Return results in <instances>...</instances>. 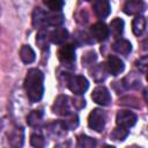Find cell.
<instances>
[{
	"mask_svg": "<svg viewBox=\"0 0 148 148\" xmlns=\"http://www.w3.org/2000/svg\"><path fill=\"white\" fill-rule=\"evenodd\" d=\"M24 90L30 102H39L44 95V74L38 68H30L24 79Z\"/></svg>",
	"mask_w": 148,
	"mask_h": 148,
	"instance_id": "6da1fadb",
	"label": "cell"
},
{
	"mask_svg": "<svg viewBox=\"0 0 148 148\" xmlns=\"http://www.w3.org/2000/svg\"><path fill=\"white\" fill-rule=\"evenodd\" d=\"M66 83L68 89L75 95H82L89 88L88 80L82 75H66Z\"/></svg>",
	"mask_w": 148,
	"mask_h": 148,
	"instance_id": "7a4b0ae2",
	"label": "cell"
},
{
	"mask_svg": "<svg viewBox=\"0 0 148 148\" xmlns=\"http://www.w3.org/2000/svg\"><path fill=\"white\" fill-rule=\"evenodd\" d=\"M105 123H106V114L102 109H94L88 117V126L96 131V132H102L105 127Z\"/></svg>",
	"mask_w": 148,
	"mask_h": 148,
	"instance_id": "3957f363",
	"label": "cell"
},
{
	"mask_svg": "<svg viewBox=\"0 0 148 148\" xmlns=\"http://www.w3.org/2000/svg\"><path fill=\"white\" fill-rule=\"evenodd\" d=\"M52 112L58 116H64L67 117L72 113L71 111V103H69V97L66 95H59L52 105Z\"/></svg>",
	"mask_w": 148,
	"mask_h": 148,
	"instance_id": "277c9868",
	"label": "cell"
},
{
	"mask_svg": "<svg viewBox=\"0 0 148 148\" xmlns=\"http://www.w3.org/2000/svg\"><path fill=\"white\" fill-rule=\"evenodd\" d=\"M136 120H138L136 114L130 110H120V111H118V113L116 116L117 126H120V127H124L127 130L130 127L134 126Z\"/></svg>",
	"mask_w": 148,
	"mask_h": 148,
	"instance_id": "5b68a950",
	"label": "cell"
},
{
	"mask_svg": "<svg viewBox=\"0 0 148 148\" xmlns=\"http://www.w3.org/2000/svg\"><path fill=\"white\" fill-rule=\"evenodd\" d=\"M58 59L65 66H72L75 61V46H73L72 44L61 46L58 51Z\"/></svg>",
	"mask_w": 148,
	"mask_h": 148,
	"instance_id": "8992f818",
	"label": "cell"
},
{
	"mask_svg": "<svg viewBox=\"0 0 148 148\" xmlns=\"http://www.w3.org/2000/svg\"><path fill=\"white\" fill-rule=\"evenodd\" d=\"M91 98L95 103H97L102 106H106L111 103V95L104 86L96 87L91 92Z\"/></svg>",
	"mask_w": 148,
	"mask_h": 148,
	"instance_id": "52a82bcc",
	"label": "cell"
},
{
	"mask_svg": "<svg viewBox=\"0 0 148 148\" xmlns=\"http://www.w3.org/2000/svg\"><path fill=\"white\" fill-rule=\"evenodd\" d=\"M147 9V3L141 0H128L125 2L123 10L127 15H136Z\"/></svg>",
	"mask_w": 148,
	"mask_h": 148,
	"instance_id": "ba28073f",
	"label": "cell"
},
{
	"mask_svg": "<svg viewBox=\"0 0 148 148\" xmlns=\"http://www.w3.org/2000/svg\"><path fill=\"white\" fill-rule=\"evenodd\" d=\"M24 142V131L22 127H14L8 134V143L10 148H22Z\"/></svg>",
	"mask_w": 148,
	"mask_h": 148,
	"instance_id": "9c48e42d",
	"label": "cell"
},
{
	"mask_svg": "<svg viewBox=\"0 0 148 148\" xmlns=\"http://www.w3.org/2000/svg\"><path fill=\"white\" fill-rule=\"evenodd\" d=\"M32 25L35 28H38L40 30L45 29L49 27V21H47V12L44 9L37 7L35 8L32 13Z\"/></svg>",
	"mask_w": 148,
	"mask_h": 148,
	"instance_id": "30bf717a",
	"label": "cell"
},
{
	"mask_svg": "<svg viewBox=\"0 0 148 148\" xmlns=\"http://www.w3.org/2000/svg\"><path fill=\"white\" fill-rule=\"evenodd\" d=\"M105 66H106V71L109 74L111 75H118L120 74L124 68H125V65L123 62V60L116 56H110L105 62Z\"/></svg>",
	"mask_w": 148,
	"mask_h": 148,
	"instance_id": "8fae6325",
	"label": "cell"
},
{
	"mask_svg": "<svg viewBox=\"0 0 148 148\" xmlns=\"http://www.w3.org/2000/svg\"><path fill=\"white\" fill-rule=\"evenodd\" d=\"M92 9H94V13L96 14V16L98 18L103 20L109 16V14L111 12V6H110V2L106 0H96L92 2Z\"/></svg>",
	"mask_w": 148,
	"mask_h": 148,
	"instance_id": "7c38bea8",
	"label": "cell"
},
{
	"mask_svg": "<svg viewBox=\"0 0 148 148\" xmlns=\"http://www.w3.org/2000/svg\"><path fill=\"white\" fill-rule=\"evenodd\" d=\"M109 28L105 25V23H103V22H97V23H95V24H92L91 25V28H90V34H91V36L96 39V40H98V42H102V40H105L106 38H108V36H109Z\"/></svg>",
	"mask_w": 148,
	"mask_h": 148,
	"instance_id": "4fadbf2b",
	"label": "cell"
},
{
	"mask_svg": "<svg viewBox=\"0 0 148 148\" xmlns=\"http://www.w3.org/2000/svg\"><path fill=\"white\" fill-rule=\"evenodd\" d=\"M67 38H68V31L62 27H58L50 32V39L53 44H62L67 40Z\"/></svg>",
	"mask_w": 148,
	"mask_h": 148,
	"instance_id": "5bb4252c",
	"label": "cell"
},
{
	"mask_svg": "<svg viewBox=\"0 0 148 148\" xmlns=\"http://www.w3.org/2000/svg\"><path fill=\"white\" fill-rule=\"evenodd\" d=\"M112 49H113L117 53H119V54L127 56V54H130V52L132 51V44H131L127 39L119 38V39H117V40L112 44Z\"/></svg>",
	"mask_w": 148,
	"mask_h": 148,
	"instance_id": "9a60e30c",
	"label": "cell"
},
{
	"mask_svg": "<svg viewBox=\"0 0 148 148\" xmlns=\"http://www.w3.org/2000/svg\"><path fill=\"white\" fill-rule=\"evenodd\" d=\"M66 126L64 125L62 120L61 121H53L47 126V131L50 133V135H52L53 138H60L66 133Z\"/></svg>",
	"mask_w": 148,
	"mask_h": 148,
	"instance_id": "2e32d148",
	"label": "cell"
},
{
	"mask_svg": "<svg viewBox=\"0 0 148 148\" xmlns=\"http://www.w3.org/2000/svg\"><path fill=\"white\" fill-rule=\"evenodd\" d=\"M20 58L24 64H31L36 59V53L29 45H23L20 50Z\"/></svg>",
	"mask_w": 148,
	"mask_h": 148,
	"instance_id": "e0dca14e",
	"label": "cell"
},
{
	"mask_svg": "<svg viewBox=\"0 0 148 148\" xmlns=\"http://www.w3.org/2000/svg\"><path fill=\"white\" fill-rule=\"evenodd\" d=\"M109 31L114 37H119L124 31V21L119 17L113 18L109 24Z\"/></svg>",
	"mask_w": 148,
	"mask_h": 148,
	"instance_id": "ac0fdd59",
	"label": "cell"
},
{
	"mask_svg": "<svg viewBox=\"0 0 148 148\" xmlns=\"http://www.w3.org/2000/svg\"><path fill=\"white\" fill-rule=\"evenodd\" d=\"M96 147V140L91 136L81 134L77 136L76 140V148H95Z\"/></svg>",
	"mask_w": 148,
	"mask_h": 148,
	"instance_id": "d6986e66",
	"label": "cell"
},
{
	"mask_svg": "<svg viewBox=\"0 0 148 148\" xmlns=\"http://www.w3.org/2000/svg\"><path fill=\"white\" fill-rule=\"evenodd\" d=\"M145 28H146V20L143 16L139 15L132 21V30L135 36H140L145 31Z\"/></svg>",
	"mask_w": 148,
	"mask_h": 148,
	"instance_id": "ffe728a7",
	"label": "cell"
},
{
	"mask_svg": "<svg viewBox=\"0 0 148 148\" xmlns=\"http://www.w3.org/2000/svg\"><path fill=\"white\" fill-rule=\"evenodd\" d=\"M49 42H51V39H50V34H47L45 30H40V31L36 35V44L38 45L39 49H42V50H47V49H49Z\"/></svg>",
	"mask_w": 148,
	"mask_h": 148,
	"instance_id": "44dd1931",
	"label": "cell"
},
{
	"mask_svg": "<svg viewBox=\"0 0 148 148\" xmlns=\"http://www.w3.org/2000/svg\"><path fill=\"white\" fill-rule=\"evenodd\" d=\"M43 116H44V113H43L42 110H34V111H31L27 116V123H28V125L29 126H32V127L39 125L40 121H42V119H43Z\"/></svg>",
	"mask_w": 148,
	"mask_h": 148,
	"instance_id": "7402d4cb",
	"label": "cell"
},
{
	"mask_svg": "<svg viewBox=\"0 0 148 148\" xmlns=\"http://www.w3.org/2000/svg\"><path fill=\"white\" fill-rule=\"evenodd\" d=\"M105 73H108L106 71V66L105 64H101V65H97L92 68L91 71V76L95 79V81L99 82V81H103L105 79Z\"/></svg>",
	"mask_w": 148,
	"mask_h": 148,
	"instance_id": "603a6c76",
	"label": "cell"
},
{
	"mask_svg": "<svg viewBox=\"0 0 148 148\" xmlns=\"http://www.w3.org/2000/svg\"><path fill=\"white\" fill-rule=\"evenodd\" d=\"M30 145L34 148H44L45 147V139L39 133H32L30 135Z\"/></svg>",
	"mask_w": 148,
	"mask_h": 148,
	"instance_id": "cb8c5ba5",
	"label": "cell"
},
{
	"mask_svg": "<svg viewBox=\"0 0 148 148\" xmlns=\"http://www.w3.org/2000/svg\"><path fill=\"white\" fill-rule=\"evenodd\" d=\"M127 135H128V130L124 128V127H120V126H117L111 133V138L113 140H118V141L125 140L127 138Z\"/></svg>",
	"mask_w": 148,
	"mask_h": 148,
	"instance_id": "d4e9b609",
	"label": "cell"
},
{
	"mask_svg": "<svg viewBox=\"0 0 148 148\" xmlns=\"http://www.w3.org/2000/svg\"><path fill=\"white\" fill-rule=\"evenodd\" d=\"M62 123H64V125L66 126L67 130H74L79 125V117L76 114H74V113H71L69 116L65 117Z\"/></svg>",
	"mask_w": 148,
	"mask_h": 148,
	"instance_id": "484cf974",
	"label": "cell"
},
{
	"mask_svg": "<svg viewBox=\"0 0 148 148\" xmlns=\"http://www.w3.org/2000/svg\"><path fill=\"white\" fill-rule=\"evenodd\" d=\"M44 5L46 7H49V9H51V12H60V9L64 7L65 2L60 1V0H49V1H44Z\"/></svg>",
	"mask_w": 148,
	"mask_h": 148,
	"instance_id": "4316f807",
	"label": "cell"
},
{
	"mask_svg": "<svg viewBox=\"0 0 148 148\" xmlns=\"http://www.w3.org/2000/svg\"><path fill=\"white\" fill-rule=\"evenodd\" d=\"M135 66L138 67V69L142 73H147L148 72V56H143L141 58H139L135 61Z\"/></svg>",
	"mask_w": 148,
	"mask_h": 148,
	"instance_id": "83f0119b",
	"label": "cell"
},
{
	"mask_svg": "<svg viewBox=\"0 0 148 148\" xmlns=\"http://www.w3.org/2000/svg\"><path fill=\"white\" fill-rule=\"evenodd\" d=\"M96 58H97V56L94 51H88L82 56V64L84 66H89L96 60Z\"/></svg>",
	"mask_w": 148,
	"mask_h": 148,
	"instance_id": "f1b7e54d",
	"label": "cell"
},
{
	"mask_svg": "<svg viewBox=\"0 0 148 148\" xmlns=\"http://www.w3.org/2000/svg\"><path fill=\"white\" fill-rule=\"evenodd\" d=\"M124 82H127V83H125V87L132 88V87H136V86L140 83V80H139L136 76H134L133 74H130L128 76H126V77L124 79Z\"/></svg>",
	"mask_w": 148,
	"mask_h": 148,
	"instance_id": "f546056e",
	"label": "cell"
},
{
	"mask_svg": "<svg viewBox=\"0 0 148 148\" xmlns=\"http://www.w3.org/2000/svg\"><path fill=\"white\" fill-rule=\"evenodd\" d=\"M141 46H142V50H145V51L148 50V37L145 38V39L141 42Z\"/></svg>",
	"mask_w": 148,
	"mask_h": 148,
	"instance_id": "4dcf8cb0",
	"label": "cell"
},
{
	"mask_svg": "<svg viewBox=\"0 0 148 148\" xmlns=\"http://www.w3.org/2000/svg\"><path fill=\"white\" fill-rule=\"evenodd\" d=\"M54 148H68V146H67V145H65V143H60V145L54 146Z\"/></svg>",
	"mask_w": 148,
	"mask_h": 148,
	"instance_id": "1f68e13d",
	"label": "cell"
},
{
	"mask_svg": "<svg viewBox=\"0 0 148 148\" xmlns=\"http://www.w3.org/2000/svg\"><path fill=\"white\" fill-rule=\"evenodd\" d=\"M145 99L147 101V104H148V89L145 90Z\"/></svg>",
	"mask_w": 148,
	"mask_h": 148,
	"instance_id": "d6a6232c",
	"label": "cell"
},
{
	"mask_svg": "<svg viewBox=\"0 0 148 148\" xmlns=\"http://www.w3.org/2000/svg\"><path fill=\"white\" fill-rule=\"evenodd\" d=\"M103 148H114V147H113V146H109V145H105Z\"/></svg>",
	"mask_w": 148,
	"mask_h": 148,
	"instance_id": "836d02e7",
	"label": "cell"
},
{
	"mask_svg": "<svg viewBox=\"0 0 148 148\" xmlns=\"http://www.w3.org/2000/svg\"><path fill=\"white\" fill-rule=\"evenodd\" d=\"M127 148H133V147H127ZM136 148H140V147H136Z\"/></svg>",
	"mask_w": 148,
	"mask_h": 148,
	"instance_id": "e575fe53",
	"label": "cell"
},
{
	"mask_svg": "<svg viewBox=\"0 0 148 148\" xmlns=\"http://www.w3.org/2000/svg\"><path fill=\"white\" fill-rule=\"evenodd\" d=\"M147 81H148V74H147Z\"/></svg>",
	"mask_w": 148,
	"mask_h": 148,
	"instance_id": "d590c367",
	"label": "cell"
}]
</instances>
